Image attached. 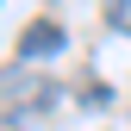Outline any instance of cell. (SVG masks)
<instances>
[{"label": "cell", "instance_id": "obj_1", "mask_svg": "<svg viewBox=\"0 0 131 131\" xmlns=\"http://www.w3.org/2000/svg\"><path fill=\"white\" fill-rule=\"evenodd\" d=\"M62 50H69V31L56 19H31L19 31V62H44V56H62Z\"/></svg>", "mask_w": 131, "mask_h": 131}, {"label": "cell", "instance_id": "obj_2", "mask_svg": "<svg viewBox=\"0 0 131 131\" xmlns=\"http://www.w3.org/2000/svg\"><path fill=\"white\" fill-rule=\"evenodd\" d=\"M106 25L131 38V0H106Z\"/></svg>", "mask_w": 131, "mask_h": 131}]
</instances>
